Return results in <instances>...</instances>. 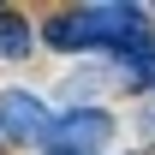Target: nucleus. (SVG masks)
I'll list each match as a JSON object with an SVG mask.
<instances>
[{
    "label": "nucleus",
    "mask_w": 155,
    "mask_h": 155,
    "mask_svg": "<svg viewBox=\"0 0 155 155\" xmlns=\"http://www.w3.org/2000/svg\"><path fill=\"white\" fill-rule=\"evenodd\" d=\"M143 119H149V131H155V107H149V114H143Z\"/></svg>",
    "instance_id": "4"
},
{
    "label": "nucleus",
    "mask_w": 155,
    "mask_h": 155,
    "mask_svg": "<svg viewBox=\"0 0 155 155\" xmlns=\"http://www.w3.org/2000/svg\"><path fill=\"white\" fill-rule=\"evenodd\" d=\"M48 131H54V114L36 90H0V137L6 143L48 149Z\"/></svg>",
    "instance_id": "2"
},
{
    "label": "nucleus",
    "mask_w": 155,
    "mask_h": 155,
    "mask_svg": "<svg viewBox=\"0 0 155 155\" xmlns=\"http://www.w3.org/2000/svg\"><path fill=\"white\" fill-rule=\"evenodd\" d=\"M101 143H114V114L107 107H66L54 114V131H48V155H96Z\"/></svg>",
    "instance_id": "1"
},
{
    "label": "nucleus",
    "mask_w": 155,
    "mask_h": 155,
    "mask_svg": "<svg viewBox=\"0 0 155 155\" xmlns=\"http://www.w3.org/2000/svg\"><path fill=\"white\" fill-rule=\"evenodd\" d=\"M30 42H36V30H30L18 12H0V60H24Z\"/></svg>",
    "instance_id": "3"
}]
</instances>
